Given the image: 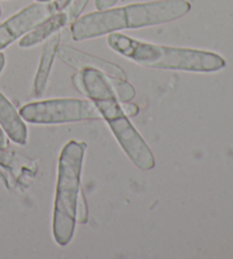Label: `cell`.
Returning <instances> with one entry per match:
<instances>
[{
    "mask_svg": "<svg viewBox=\"0 0 233 259\" xmlns=\"http://www.w3.org/2000/svg\"><path fill=\"white\" fill-rule=\"evenodd\" d=\"M22 119L30 123L57 124L101 118L95 103L79 98H55L32 102L20 110Z\"/></svg>",
    "mask_w": 233,
    "mask_h": 259,
    "instance_id": "5",
    "label": "cell"
},
{
    "mask_svg": "<svg viewBox=\"0 0 233 259\" xmlns=\"http://www.w3.org/2000/svg\"><path fill=\"white\" fill-rule=\"evenodd\" d=\"M86 149V143L70 141L63 147L58 160L52 234L57 244L62 247L69 244L74 235L76 201L81 190L80 185Z\"/></svg>",
    "mask_w": 233,
    "mask_h": 259,
    "instance_id": "4",
    "label": "cell"
},
{
    "mask_svg": "<svg viewBox=\"0 0 233 259\" xmlns=\"http://www.w3.org/2000/svg\"><path fill=\"white\" fill-rule=\"evenodd\" d=\"M67 21H69V16H67L66 13H55V14L49 16L48 19L42 21L41 23H39L35 28L24 34V37L20 40V47L30 48L44 41L49 37H51L52 34L58 32L62 28H64Z\"/></svg>",
    "mask_w": 233,
    "mask_h": 259,
    "instance_id": "10",
    "label": "cell"
},
{
    "mask_svg": "<svg viewBox=\"0 0 233 259\" xmlns=\"http://www.w3.org/2000/svg\"><path fill=\"white\" fill-rule=\"evenodd\" d=\"M121 106H122V110L124 111V113L128 115V117H136V115L139 113V108L138 105L132 104V103L129 102H120Z\"/></svg>",
    "mask_w": 233,
    "mask_h": 259,
    "instance_id": "14",
    "label": "cell"
},
{
    "mask_svg": "<svg viewBox=\"0 0 233 259\" xmlns=\"http://www.w3.org/2000/svg\"><path fill=\"white\" fill-rule=\"evenodd\" d=\"M57 56L65 64L73 69H96L104 74L108 75V77L127 80V74H125L123 69L120 68L119 65L111 63L109 61L102 60L100 57L93 56L88 54V53L79 51V49H75L73 47L62 45L57 49Z\"/></svg>",
    "mask_w": 233,
    "mask_h": 259,
    "instance_id": "7",
    "label": "cell"
},
{
    "mask_svg": "<svg viewBox=\"0 0 233 259\" xmlns=\"http://www.w3.org/2000/svg\"><path fill=\"white\" fill-rule=\"evenodd\" d=\"M119 0H95V5L98 11L101 10H108L111 8L114 5H116Z\"/></svg>",
    "mask_w": 233,
    "mask_h": 259,
    "instance_id": "15",
    "label": "cell"
},
{
    "mask_svg": "<svg viewBox=\"0 0 233 259\" xmlns=\"http://www.w3.org/2000/svg\"><path fill=\"white\" fill-rule=\"evenodd\" d=\"M61 41V34L55 33L51 37H49L46 42L43 44L41 59L39 62L38 71L35 74L34 79V86H33V95L40 97L46 91V86L49 79V74H50L51 66L53 63V60L57 55V49L60 47Z\"/></svg>",
    "mask_w": 233,
    "mask_h": 259,
    "instance_id": "9",
    "label": "cell"
},
{
    "mask_svg": "<svg viewBox=\"0 0 233 259\" xmlns=\"http://www.w3.org/2000/svg\"><path fill=\"white\" fill-rule=\"evenodd\" d=\"M89 0H71L69 5V16L70 20H76L80 16V14L86 8Z\"/></svg>",
    "mask_w": 233,
    "mask_h": 259,
    "instance_id": "13",
    "label": "cell"
},
{
    "mask_svg": "<svg viewBox=\"0 0 233 259\" xmlns=\"http://www.w3.org/2000/svg\"><path fill=\"white\" fill-rule=\"evenodd\" d=\"M0 126L7 136L17 144L24 145L28 141V128L17 113L14 105L0 93Z\"/></svg>",
    "mask_w": 233,
    "mask_h": 259,
    "instance_id": "8",
    "label": "cell"
},
{
    "mask_svg": "<svg viewBox=\"0 0 233 259\" xmlns=\"http://www.w3.org/2000/svg\"><path fill=\"white\" fill-rule=\"evenodd\" d=\"M37 2H39V3H49L50 0H37Z\"/></svg>",
    "mask_w": 233,
    "mask_h": 259,
    "instance_id": "19",
    "label": "cell"
},
{
    "mask_svg": "<svg viewBox=\"0 0 233 259\" xmlns=\"http://www.w3.org/2000/svg\"><path fill=\"white\" fill-rule=\"evenodd\" d=\"M70 3H71V0H55V2H53L58 12H62L63 10H65L66 7H69Z\"/></svg>",
    "mask_w": 233,
    "mask_h": 259,
    "instance_id": "16",
    "label": "cell"
},
{
    "mask_svg": "<svg viewBox=\"0 0 233 259\" xmlns=\"http://www.w3.org/2000/svg\"><path fill=\"white\" fill-rule=\"evenodd\" d=\"M75 220L80 224H86L88 222V204L86 201L83 192L80 190L78 201H76V210H75Z\"/></svg>",
    "mask_w": 233,
    "mask_h": 259,
    "instance_id": "12",
    "label": "cell"
},
{
    "mask_svg": "<svg viewBox=\"0 0 233 259\" xmlns=\"http://www.w3.org/2000/svg\"><path fill=\"white\" fill-rule=\"evenodd\" d=\"M0 16H2V7H0Z\"/></svg>",
    "mask_w": 233,
    "mask_h": 259,
    "instance_id": "20",
    "label": "cell"
},
{
    "mask_svg": "<svg viewBox=\"0 0 233 259\" xmlns=\"http://www.w3.org/2000/svg\"><path fill=\"white\" fill-rule=\"evenodd\" d=\"M107 78H108L110 86L120 102H130L133 100L136 96V89L131 83H129L124 79L108 77V75H107Z\"/></svg>",
    "mask_w": 233,
    "mask_h": 259,
    "instance_id": "11",
    "label": "cell"
},
{
    "mask_svg": "<svg viewBox=\"0 0 233 259\" xmlns=\"http://www.w3.org/2000/svg\"><path fill=\"white\" fill-rule=\"evenodd\" d=\"M8 146V140L5 135V133L3 132V129L0 128V151L5 150Z\"/></svg>",
    "mask_w": 233,
    "mask_h": 259,
    "instance_id": "17",
    "label": "cell"
},
{
    "mask_svg": "<svg viewBox=\"0 0 233 259\" xmlns=\"http://www.w3.org/2000/svg\"><path fill=\"white\" fill-rule=\"evenodd\" d=\"M5 55L3 54V53H0V73H2V71L4 69V66H5Z\"/></svg>",
    "mask_w": 233,
    "mask_h": 259,
    "instance_id": "18",
    "label": "cell"
},
{
    "mask_svg": "<svg viewBox=\"0 0 233 259\" xmlns=\"http://www.w3.org/2000/svg\"><path fill=\"white\" fill-rule=\"evenodd\" d=\"M191 10L187 0H157L89 13L71 25L75 41L92 39L124 29H140L181 19Z\"/></svg>",
    "mask_w": 233,
    "mask_h": 259,
    "instance_id": "1",
    "label": "cell"
},
{
    "mask_svg": "<svg viewBox=\"0 0 233 259\" xmlns=\"http://www.w3.org/2000/svg\"><path fill=\"white\" fill-rule=\"evenodd\" d=\"M73 83L80 93L95 103L133 164L143 171L154 169V154L124 113L107 75L96 69H83L73 75Z\"/></svg>",
    "mask_w": 233,
    "mask_h": 259,
    "instance_id": "2",
    "label": "cell"
},
{
    "mask_svg": "<svg viewBox=\"0 0 233 259\" xmlns=\"http://www.w3.org/2000/svg\"><path fill=\"white\" fill-rule=\"evenodd\" d=\"M57 12L53 3H37L11 16L0 24V52Z\"/></svg>",
    "mask_w": 233,
    "mask_h": 259,
    "instance_id": "6",
    "label": "cell"
},
{
    "mask_svg": "<svg viewBox=\"0 0 233 259\" xmlns=\"http://www.w3.org/2000/svg\"><path fill=\"white\" fill-rule=\"evenodd\" d=\"M107 42L120 55L149 69L215 72L226 65L225 60L216 53L160 46L132 39L118 32L109 33Z\"/></svg>",
    "mask_w": 233,
    "mask_h": 259,
    "instance_id": "3",
    "label": "cell"
}]
</instances>
